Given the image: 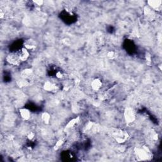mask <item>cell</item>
<instances>
[{
  "label": "cell",
  "mask_w": 162,
  "mask_h": 162,
  "mask_svg": "<svg viewBox=\"0 0 162 162\" xmlns=\"http://www.w3.org/2000/svg\"><path fill=\"white\" fill-rule=\"evenodd\" d=\"M6 60H7L8 62L13 65H16L19 63V62H20V58L18 57V53H11L9 55H8V56L6 57Z\"/></svg>",
  "instance_id": "obj_1"
},
{
  "label": "cell",
  "mask_w": 162,
  "mask_h": 162,
  "mask_svg": "<svg viewBox=\"0 0 162 162\" xmlns=\"http://www.w3.org/2000/svg\"><path fill=\"white\" fill-rule=\"evenodd\" d=\"M125 120L129 123L134 122L135 120V113L133 110L131 108H127L125 112Z\"/></svg>",
  "instance_id": "obj_2"
},
{
  "label": "cell",
  "mask_w": 162,
  "mask_h": 162,
  "mask_svg": "<svg viewBox=\"0 0 162 162\" xmlns=\"http://www.w3.org/2000/svg\"><path fill=\"white\" fill-rule=\"evenodd\" d=\"M114 137L115 138L116 141L120 143H122L124 142L126 140H127V135L124 132L122 131H118L115 132L114 134Z\"/></svg>",
  "instance_id": "obj_3"
},
{
  "label": "cell",
  "mask_w": 162,
  "mask_h": 162,
  "mask_svg": "<svg viewBox=\"0 0 162 162\" xmlns=\"http://www.w3.org/2000/svg\"><path fill=\"white\" fill-rule=\"evenodd\" d=\"M18 55V57L20 58V60L21 61H26L28 58L29 57V50H27L26 48H22V49L17 52Z\"/></svg>",
  "instance_id": "obj_4"
},
{
  "label": "cell",
  "mask_w": 162,
  "mask_h": 162,
  "mask_svg": "<svg viewBox=\"0 0 162 162\" xmlns=\"http://www.w3.org/2000/svg\"><path fill=\"white\" fill-rule=\"evenodd\" d=\"M24 47L27 50H34L37 47V43L34 39H29L25 41Z\"/></svg>",
  "instance_id": "obj_5"
},
{
  "label": "cell",
  "mask_w": 162,
  "mask_h": 162,
  "mask_svg": "<svg viewBox=\"0 0 162 162\" xmlns=\"http://www.w3.org/2000/svg\"><path fill=\"white\" fill-rule=\"evenodd\" d=\"M136 155H137V158H139V159L141 160H147L148 158H149V155H148V153L147 152L146 150H143V149H139L137 148L136 150Z\"/></svg>",
  "instance_id": "obj_6"
},
{
  "label": "cell",
  "mask_w": 162,
  "mask_h": 162,
  "mask_svg": "<svg viewBox=\"0 0 162 162\" xmlns=\"http://www.w3.org/2000/svg\"><path fill=\"white\" fill-rule=\"evenodd\" d=\"M102 87V82L99 79H96L91 82V87L93 90L99 91Z\"/></svg>",
  "instance_id": "obj_7"
},
{
  "label": "cell",
  "mask_w": 162,
  "mask_h": 162,
  "mask_svg": "<svg viewBox=\"0 0 162 162\" xmlns=\"http://www.w3.org/2000/svg\"><path fill=\"white\" fill-rule=\"evenodd\" d=\"M20 115L24 120H29L31 117V112L27 108H22L20 110Z\"/></svg>",
  "instance_id": "obj_8"
},
{
  "label": "cell",
  "mask_w": 162,
  "mask_h": 162,
  "mask_svg": "<svg viewBox=\"0 0 162 162\" xmlns=\"http://www.w3.org/2000/svg\"><path fill=\"white\" fill-rule=\"evenodd\" d=\"M55 86L54 84L50 82V81H47V82H45L44 85V89L47 91H52L54 90Z\"/></svg>",
  "instance_id": "obj_9"
},
{
  "label": "cell",
  "mask_w": 162,
  "mask_h": 162,
  "mask_svg": "<svg viewBox=\"0 0 162 162\" xmlns=\"http://www.w3.org/2000/svg\"><path fill=\"white\" fill-rule=\"evenodd\" d=\"M42 120H43L44 123H46V124H48L50 120V115L49 113H44L43 115H42Z\"/></svg>",
  "instance_id": "obj_10"
},
{
  "label": "cell",
  "mask_w": 162,
  "mask_h": 162,
  "mask_svg": "<svg viewBox=\"0 0 162 162\" xmlns=\"http://www.w3.org/2000/svg\"><path fill=\"white\" fill-rule=\"evenodd\" d=\"M31 73H32V71L31 70L27 69V70H25L24 71H23V72H22V77H24V78H26V77L31 76Z\"/></svg>",
  "instance_id": "obj_11"
},
{
  "label": "cell",
  "mask_w": 162,
  "mask_h": 162,
  "mask_svg": "<svg viewBox=\"0 0 162 162\" xmlns=\"http://www.w3.org/2000/svg\"><path fill=\"white\" fill-rule=\"evenodd\" d=\"M34 136H35L34 133H33V132H31V133H29V134L28 135L27 137L29 138V139L32 140V139H33L34 138Z\"/></svg>",
  "instance_id": "obj_12"
},
{
  "label": "cell",
  "mask_w": 162,
  "mask_h": 162,
  "mask_svg": "<svg viewBox=\"0 0 162 162\" xmlns=\"http://www.w3.org/2000/svg\"><path fill=\"white\" fill-rule=\"evenodd\" d=\"M113 55H114V53H113V51H110V52L108 53V56H109L110 58H113Z\"/></svg>",
  "instance_id": "obj_13"
}]
</instances>
